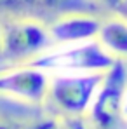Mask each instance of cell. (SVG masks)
I'll list each match as a JSON object with an SVG mask.
<instances>
[{"instance_id":"obj_1","label":"cell","mask_w":127,"mask_h":129,"mask_svg":"<svg viewBox=\"0 0 127 129\" xmlns=\"http://www.w3.org/2000/svg\"><path fill=\"white\" fill-rule=\"evenodd\" d=\"M2 19L0 64H24L54 47L47 24L28 16H5Z\"/></svg>"},{"instance_id":"obj_2","label":"cell","mask_w":127,"mask_h":129,"mask_svg":"<svg viewBox=\"0 0 127 129\" xmlns=\"http://www.w3.org/2000/svg\"><path fill=\"white\" fill-rule=\"evenodd\" d=\"M115 59L117 58L106 52L96 40H87L59 45L58 49L51 47L28 64H33L47 73H91L108 70Z\"/></svg>"},{"instance_id":"obj_3","label":"cell","mask_w":127,"mask_h":129,"mask_svg":"<svg viewBox=\"0 0 127 129\" xmlns=\"http://www.w3.org/2000/svg\"><path fill=\"white\" fill-rule=\"evenodd\" d=\"M103 72L91 73H52L45 100L58 113L84 117L91 107L94 94L101 84Z\"/></svg>"},{"instance_id":"obj_4","label":"cell","mask_w":127,"mask_h":129,"mask_svg":"<svg viewBox=\"0 0 127 129\" xmlns=\"http://www.w3.org/2000/svg\"><path fill=\"white\" fill-rule=\"evenodd\" d=\"M125 59L117 58L113 64L103 72L101 84L89 107L91 120L99 129H113L125 117Z\"/></svg>"},{"instance_id":"obj_5","label":"cell","mask_w":127,"mask_h":129,"mask_svg":"<svg viewBox=\"0 0 127 129\" xmlns=\"http://www.w3.org/2000/svg\"><path fill=\"white\" fill-rule=\"evenodd\" d=\"M49 84V73L33 64L0 66V96L19 100L30 105H40L45 101Z\"/></svg>"},{"instance_id":"obj_6","label":"cell","mask_w":127,"mask_h":129,"mask_svg":"<svg viewBox=\"0 0 127 129\" xmlns=\"http://www.w3.org/2000/svg\"><path fill=\"white\" fill-rule=\"evenodd\" d=\"M101 18L91 11H70L56 16L47 24V31L54 45H68L94 40Z\"/></svg>"},{"instance_id":"obj_7","label":"cell","mask_w":127,"mask_h":129,"mask_svg":"<svg viewBox=\"0 0 127 129\" xmlns=\"http://www.w3.org/2000/svg\"><path fill=\"white\" fill-rule=\"evenodd\" d=\"M91 0H0V18L28 16L42 19L44 16H59L70 11H92Z\"/></svg>"},{"instance_id":"obj_8","label":"cell","mask_w":127,"mask_h":129,"mask_svg":"<svg viewBox=\"0 0 127 129\" xmlns=\"http://www.w3.org/2000/svg\"><path fill=\"white\" fill-rule=\"evenodd\" d=\"M96 42L99 44L106 52H110L113 58H122L127 56V23L125 16H111L108 19H101L98 33H96Z\"/></svg>"},{"instance_id":"obj_9","label":"cell","mask_w":127,"mask_h":129,"mask_svg":"<svg viewBox=\"0 0 127 129\" xmlns=\"http://www.w3.org/2000/svg\"><path fill=\"white\" fill-rule=\"evenodd\" d=\"M28 129H87L84 117L77 115H64V113H52L35 120Z\"/></svg>"},{"instance_id":"obj_10","label":"cell","mask_w":127,"mask_h":129,"mask_svg":"<svg viewBox=\"0 0 127 129\" xmlns=\"http://www.w3.org/2000/svg\"><path fill=\"white\" fill-rule=\"evenodd\" d=\"M94 5L98 4L99 7H103L106 11L117 14V16H125V7L127 0H91Z\"/></svg>"},{"instance_id":"obj_11","label":"cell","mask_w":127,"mask_h":129,"mask_svg":"<svg viewBox=\"0 0 127 129\" xmlns=\"http://www.w3.org/2000/svg\"><path fill=\"white\" fill-rule=\"evenodd\" d=\"M0 129H16L14 126H11L9 122H5V120H0Z\"/></svg>"},{"instance_id":"obj_12","label":"cell","mask_w":127,"mask_h":129,"mask_svg":"<svg viewBox=\"0 0 127 129\" xmlns=\"http://www.w3.org/2000/svg\"><path fill=\"white\" fill-rule=\"evenodd\" d=\"M0 52H2V19H0Z\"/></svg>"}]
</instances>
